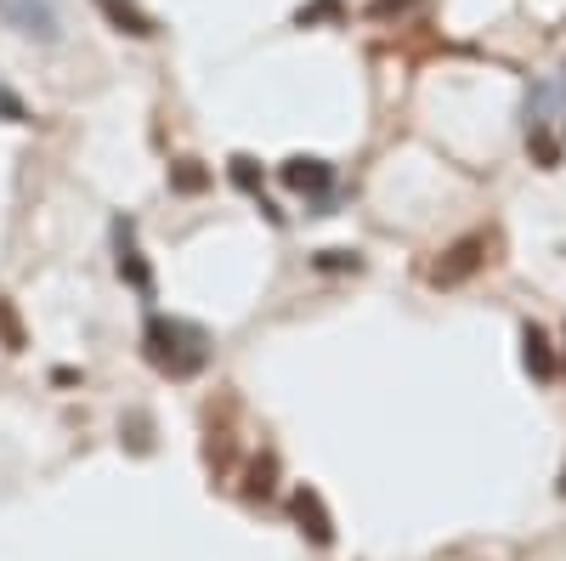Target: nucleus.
Wrapping results in <instances>:
<instances>
[{
  "mask_svg": "<svg viewBox=\"0 0 566 561\" xmlns=\"http://www.w3.org/2000/svg\"><path fill=\"white\" fill-rule=\"evenodd\" d=\"M142 357H148L159 374H170V381H193V374L210 363V335L187 318L154 312L148 323H142Z\"/></svg>",
  "mask_w": 566,
  "mask_h": 561,
  "instance_id": "obj_1",
  "label": "nucleus"
},
{
  "mask_svg": "<svg viewBox=\"0 0 566 561\" xmlns=\"http://www.w3.org/2000/svg\"><path fill=\"white\" fill-rule=\"evenodd\" d=\"M277 176H283V187H295V194L306 199L312 216H328V210H335V199H340V181H335V165H328V159L295 154V159L277 165Z\"/></svg>",
  "mask_w": 566,
  "mask_h": 561,
  "instance_id": "obj_2",
  "label": "nucleus"
},
{
  "mask_svg": "<svg viewBox=\"0 0 566 561\" xmlns=\"http://www.w3.org/2000/svg\"><path fill=\"white\" fill-rule=\"evenodd\" d=\"M0 18H7L18 34L40 40V45L63 40V7H57V0H0Z\"/></svg>",
  "mask_w": 566,
  "mask_h": 561,
  "instance_id": "obj_3",
  "label": "nucleus"
},
{
  "mask_svg": "<svg viewBox=\"0 0 566 561\" xmlns=\"http://www.w3.org/2000/svg\"><path fill=\"white\" fill-rule=\"evenodd\" d=\"M114 267H119V278L142 295V301H154V267L142 261V250H136V221H114Z\"/></svg>",
  "mask_w": 566,
  "mask_h": 561,
  "instance_id": "obj_4",
  "label": "nucleus"
},
{
  "mask_svg": "<svg viewBox=\"0 0 566 561\" xmlns=\"http://www.w3.org/2000/svg\"><path fill=\"white\" fill-rule=\"evenodd\" d=\"M290 517L301 522V533H306L312 544H335V517L323 510L317 488H295V494H290Z\"/></svg>",
  "mask_w": 566,
  "mask_h": 561,
  "instance_id": "obj_5",
  "label": "nucleus"
},
{
  "mask_svg": "<svg viewBox=\"0 0 566 561\" xmlns=\"http://www.w3.org/2000/svg\"><path fill=\"white\" fill-rule=\"evenodd\" d=\"M91 7H97V12H103L119 34H130V40H154V34H159V23L142 12L136 0H91Z\"/></svg>",
  "mask_w": 566,
  "mask_h": 561,
  "instance_id": "obj_6",
  "label": "nucleus"
},
{
  "mask_svg": "<svg viewBox=\"0 0 566 561\" xmlns=\"http://www.w3.org/2000/svg\"><path fill=\"white\" fill-rule=\"evenodd\" d=\"M522 357H527V368L538 374V381H555V346H549V335L538 330V323L522 330Z\"/></svg>",
  "mask_w": 566,
  "mask_h": 561,
  "instance_id": "obj_7",
  "label": "nucleus"
},
{
  "mask_svg": "<svg viewBox=\"0 0 566 561\" xmlns=\"http://www.w3.org/2000/svg\"><path fill=\"white\" fill-rule=\"evenodd\" d=\"M476 250H482V239H464L459 250H448L453 261H448V267H437V284H459L464 272H476V267H482V256H476Z\"/></svg>",
  "mask_w": 566,
  "mask_h": 561,
  "instance_id": "obj_8",
  "label": "nucleus"
},
{
  "mask_svg": "<svg viewBox=\"0 0 566 561\" xmlns=\"http://www.w3.org/2000/svg\"><path fill=\"white\" fill-rule=\"evenodd\" d=\"M205 181H210V176L199 170V159H176V165H170V187H176V194H199Z\"/></svg>",
  "mask_w": 566,
  "mask_h": 561,
  "instance_id": "obj_9",
  "label": "nucleus"
},
{
  "mask_svg": "<svg viewBox=\"0 0 566 561\" xmlns=\"http://www.w3.org/2000/svg\"><path fill=\"white\" fill-rule=\"evenodd\" d=\"M317 272H363V256L357 250H323L317 256Z\"/></svg>",
  "mask_w": 566,
  "mask_h": 561,
  "instance_id": "obj_10",
  "label": "nucleus"
},
{
  "mask_svg": "<svg viewBox=\"0 0 566 561\" xmlns=\"http://www.w3.org/2000/svg\"><path fill=\"white\" fill-rule=\"evenodd\" d=\"M0 341H7V352H23V323L7 301H0Z\"/></svg>",
  "mask_w": 566,
  "mask_h": 561,
  "instance_id": "obj_11",
  "label": "nucleus"
},
{
  "mask_svg": "<svg viewBox=\"0 0 566 561\" xmlns=\"http://www.w3.org/2000/svg\"><path fill=\"white\" fill-rule=\"evenodd\" d=\"M232 181H239L244 194H261V170H255V159H244V154L232 159Z\"/></svg>",
  "mask_w": 566,
  "mask_h": 561,
  "instance_id": "obj_12",
  "label": "nucleus"
}]
</instances>
